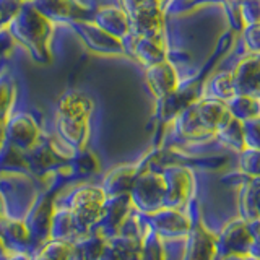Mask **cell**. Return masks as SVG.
Returning a JSON list of instances; mask_svg holds the SVG:
<instances>
[{
	"label": "cell",
	"mask_w": 260,
	"mask_h": 260,
	"mask_svg": "<svg viewBox=\"0 0 260 260\" xmlns=\"http://www.w3.org/2000/svg\"><path fill=\"white\" fill-rule=\"evenodd\" d=\"M257 77H258V60L254 55L246 59L242 63H239L238 70H236V73L233 75L236 93L254 96L252 89H257V85H258Z\"/></svg>",
	"instance_id": "2"
},
{
	"label": "cell",
	"mask_w": 260,
	"mask_h": 260,
	"mask_svg": "<svg viewBox=\"0 0 260 260\" xmlns=\"http://www.w3.org/2000/svg\"><path fill=\"white\" fill-rule=\"evenodd\" d=\"M148 81L153 88V91L158 96H165L168 93H173L177 85L176 72L168 63L158 62L148 70Z\"/></svg>",
	"instance_id": "3"
},
{
	"label": "cell",
	"mask_w": 260,
	"mask_h": 260,
	"mask_svg": "<svg viewBox=\"0 0 260 260\" xmlns=\"http://www.w3.org/2000/svg\"><path fill=\"white\" fill-rule=\"evenodd\" d=\"M89 114V103L86 98L77 93L62 98L59 106V127L69 137H78L86 132V117Z\"/></svg>",
	"instance_id": "1"
},
{
	"label": "cell",
	"mask_w": 260,
	"mask_h": 260,
	"mask_svg": "<svg viewBox=\"0 0 260 260\" xmlns=\"http://www.w3.org/2000/svg\"><path fill=\"white\" fill-rule=\"evenodd\" d=\"M211 89L216 98H223V100H233L236 94V88H234V81H233V75H219L218 78L213 80L211 83Z\"/></svg>",
	"instance_id": "4"
}]
</instances>
